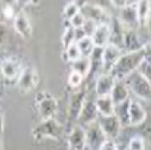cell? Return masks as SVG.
Here are the masks:
<instances>
[{"instance_id":"cell-1","label":"cell","mask_w":151,"mask_h":150,"mask_svg":"<svg viewBox=\"0 0 151 150\" xmlns=\"http://www.w3.org/2000/svg\"><path fill=\"white\" fill-rule=\"evenodd\" d=\"M145 60L144 49L136 52H124L114 64L110 74L116 80H125L129 75L138 69L139 65Z\"/></svg>"},{"instance_id":"cell-2","label":"cell","mask_w":151,"mask_h":150,"mask_svg":"<svg viewBox=\"0 0 151 150\" xmlns=\"http://www.w3.org/2000/svg\"><path fill=\"white\" fill-rule=\"evenodd\" d=\"M62 135H63V126L54 118L41 120L40 123H38L32 131V136L36 141H41L44 138L58 141L62 137Z\"/></svg>"},{"instance_id":"cell-3","label":"cell","mask_w":151,"mask_h":150,"mask_svg":"<svg viewBox=\"0 0 151 150\" xmlns=\"http://www.w3.org/2000/svg\"><path fill=\"white\" fill-rule=\"evenodd\" d=\"M125 84L127 85L129 90L135 96L142 100H151V85L137 70L129 75L124 80Z\"/></svg>"},{"instance_id":"cell-4","label":"cell","mask_w":151,"mask_h":150,"mask_svg":"<svg viewBox=\"0 0 151 150\" xmlns=\"http://www.w3.org/2000/svg\"><path fill=\"white\" fill-rule=\"evenodd\" d=\"M84 131L86 148H88L90 150H99L101 145L108 139L97 121L84 126Z\"/></svg>"},{"instance_id":"cell-5","label":"cell","mask_w":151,"mask_h":150,"mask_svg":"<svg viewBox=\"0 0 151 150\" xmlns=\"http://www.w3.org/2000/svg\"><path fill=\"white\" fill-rule=\"evenodd\" d=\"M36 102L38 104V111L41 117V120L54 118V115L57 111V102L53 96L44 92H40L37 94Z\"/></svg>"},{"instance_id":"cell-6","label":"cell","mask_w":151,"mask_h":150,"mask_svg":"<svg viewBox=\"0 0 151 150\" xmlns=\"http://www.w3.org/2000/svg\"><path fill=\"white\" fill-rule=\"evenodd\" d=\"M97 122L108 139L114 141L119 136L121 128H122V125H121V123H120L119 119H118V117L116 115L108 117L98 116Z\"/></svg>"},{"instance_id":"cell-7","label":"cell","mask_w":151,"mask_h":150,"mask_svg":"<svg viewBox=\"0 0 151 150\" xmlns=\"http://www.w3.org/2000/svg\"><path fill=\"white\" fill-rule=\"evenodd\" d=\"M136 4H137V1H135V2H129V1L127 6L120 10L119 21L122 23V25L126 29H134V30H136V28L140 26L139 25Z\"/></svg>"},{"instance_id":"cell-8","label":"cell","mask_w":151,"mask_h":150,"mask_svg":"<svg viewBox=\"0 0 151 150\" xmlns=\"http://www.w3.org/2000/svg\"><path fill=\"white\" fill-rule=\"evenodd\" d=\"M123 54V51L112 43H108L106 47L103 48L101 54V69L104 74H109L112 67L114 66L120 56Z\"/></svg>"},{"instance_id":"cell-9","label":"cell","mask_w":151,"mask_h":150,"mask_svg":"<svg viewBox=\"0 0 151 150\" xmlns=\"http://www.w3.org/2000/svg\"><path fill=\"white\" fill-rule=\"evenodd\" d=\"M80 12L84 15L85 19H93L97 24H110L109 21H111V19H109L106 11L99 6L84 2L83 6H81Z\"/></svg>"},{"instance_id":"cell-10","label":"cell","mask_w":151,"mask_h":150,"mask_svg":"<svg viewBox=\"0 0 151 150\" xmlns=\"http://www.w3.org/2000/svg\"><path fill=\"white\" fill-rule=\"evenodd\" d=\"M97 119L98 112L97 109H96V106H95V100L88 98V96H86V100H85L84 104L82 106V109L80 111V113H79L77 121L79 122V125L84 128L86 125L96 122Z\"/></svg>"},{"instance_id":"cell-11","label":"cell","mask_w":151,"mask_h":150,"mask_svg":"<svg viewBox=\"0 0 151 150\" xmlns=\"http://www.w3.org/2000/svg\"><path fill=\"white\" fill-rule=\"evenodd\" d=\"M38 80L39 79L35 69L32 67L23 68L21 75L17 78V88L19 89V91L27 93L36 88V85L38 84Z\"/></svg>"},{"instance_id":"cell-12","label":"cell","mask_w":151,"mask_h":150,"mask_svg":"<svg viewBox=\"0 0 151 150\" xmlns=\"http://www.w3.org/2000/svg\"><path fill=\"white\" fill-rule=\"evenodd\" d=\"M0 70L6 79L15 80L21 75L23 67L19 60H16L14 57H8L0 63Z\"/></svg>"},{"instance_id":"cell-13","label":"cell","mask_w":151,"mask_h":150,"mask_svg":"<svg viewBox=\"0 0 151 150\" xmlns=\"http://www.w3.org/2000/svg\"><path fill=\"white\" fill-rule=\"evenodd\" d=\"M13 26L17 34L22 38L28 40L32 36V27L28 16L23 11L16 13L15 17L13 19Z\"/></svg>"},{"instance_id":"cell-14","label":"cell","mask_w":151,"mask_h":150,"mask_svg":"<svg viewBox=\"0 0 151 150\" xmlns=\"http://www.w3.org/2000/svg\"><path fill=\"white\" fill-rule=\"evenodd\" d=\"M86 139H85L84 128L81 125L73 126L68 136V150H85Z\"/></svg>"},{"instance_id":"cell-15","label":"cell","mask_w":151,"mask_h":150,"mask_svg":"<svg viewBox=\"0 0 151 150\" xmlns=\"http://www.w3.org/2000/svg\"><path fill=\"white\" fill-rule=\"evenodd\" d=\"M145 43L142 41L137 31L134 29H125L123 38V50L125 52H136L144 49Z\"/></svg>"},{"instance_id":"cell-16","label":"cell","mask_w":151,"mask_h":150,"mask_svg":"<svg viewBox=\"0 0 151 150\" xmlns=\"http://www.w3.org/2000/svg\"><path fill=\"white\" fill-rule=\"evenodd\" d=\"M147 118V112L142 104L137 100H129V123L132 126H137L144 123Z\"/></svg>"},{"instance_id":"cell-17","label":"cell","mask_w":151,"mask_h":150,"mask_svg":"<svg viewBox=\"0 0 151 150\" xmlns=\"http://www.w3.org/2000/svg\"><path fill=\"white\" fill-rule=\"evenodd\" d=\"M116 79L110 74H101L97 77L95 82V94L96 96H107L110 95Z\"/></svg>"},{"instance_id":"cell-18","label":"cell","mask_w":151,"mask_h":150,"mask_svg":"<svg viewBox=\"0 0 151 150\" xmlns=\"http://www.w3.org/2000/svg\"><path fill=\"white\" fill-rule=\"evenodd\" d=\"M110 97L112 100L114 106L121 105L129 100V90L125 84L124 80H116L112 91L110 93Z\"/></svg>"},{"instance_id":"cell-19","label":"cell","mask_w":151,"mask_h":150,"mask_svg":"<svg viewBox=\"0 0 151 150\" xmlns=\"http://www.w3.org/2000/svg\"><path fill=\"white\" fill-rule=\"evenodd\" d=\"M86 100V93L84 90L77 91L70 96L69 100V118L71 120H78L79 113Z\"/></svg>"},{"instance_id":"cell-20","label":"cell","mask_w":151,"mask_h":150,"mask_svg":"<svg viewBox=\"0 0 151 150\" xmlns=\"http://www.w3.org/2000/svg\"><path fill=\"white\" fill-rule=\"evenodd\" d=\"M110 24H98L94 34L92 36V41L95 48L106 47L110 40Z\"/></svg>"},{"instance_id":"cell-21","label":"cell","mask_w":151,"mask_h":150,"mask_svg":"<svg viewBox=\"0 0 151 150\" xmlns=\"http://www.w3.org/2000/svg\"><path fill=\"white\" fill-rule=\"evenodd\" d=\"M95 106L97 109L98 116L108 117L114 115V104L111 100L110 95L107 96H96L95 98Z\"/></svg>"},{"instance_id":"cell-22","label":"cell","mask_w":151,"mask_h":150,"mask_svg":"<svg viewBox=\"0 0 151 150\" xmlns=\"http://www.w3.org/2000/svg\"><path fill=\"white\" fill-rule=\"evenodd\" d=\"M91 60L90 57H83L82 56L81 58H79L78 61L71 63V68H73V71L78 72L80 75L85 78L90 75L91 72Z\"/></svg>"},{"instance_id":"cell-23","label":"cell","mask_w":151,"mask_h":150,"mask_svg":"<svg viewBox=\"0 0 151 150\" xmlns=\"http://www.w3.org/2000/svg\"><path fill=\"white\" fill-rule=\"evenodd\" d=\"M129 100H126L125 103L121 104V105H118L114 108V115L118 117L120 123L122 126H127L129 125Z\"/></svg>"},{"instance_id":"cell-24","label":"cell","mask_w":151,"mask_h":150,"mask_svg":"<svg viewBox=\"0 0 151 150\" xmlns=\"http://www.w3.org/2000/svg\"><path fill=\"white\" fill-rule=\"evenodd\" d=\"M76 43L78 44L79 50H80L81 55L83 57H90L95 49V45L93 43V41H92L91 37H84L83 39H81V40L76 42Z\"/></svg>"},{"instance_id":"cell-25","label":"cell","mask_w":151,"mask_h":150,"mask_svg":"<svg viewBox=\"0 0 151 150\" xmlns=\"http://www.w3.org/2000/svg\"><path fill=\"white\" fill-rule=\"evenodd\" d=\"M136 9H137V14H138L139 25H144L149 13L151 12V2H149V1H137Z\"/></svg>"},{"instance_id":"cell-26","label":"cell","mask_w":151,"mask_h":150,"mask_svg":"<svg viewBox=\"0 0 151 150\" xmlns=\"http://www.w3.org/2000/svg\"><path fill=\"white\" fill-rule=\"evenodd\" d=\"M80 9H81L80 4L77 1H73V2L67 3L66 6H65V8H64V12H63L64 19L69 22L73 16L77 15L78 13H80Z\"/></svg>"},{"instance_id":"cell-27","label":"cell","mask_w":151,"mask_h":150,"mask_svg":"<svg viewBox=\"0 0 151 150\" xmlns=\"http://www.w3.org/2000/svg\"><path fill=\"white\" fill-rule=\"evenodd\" d=\"M65 56H66V60L70 63H73L76 61H78L79 58H81L82 55L80 50H79L78 44L75 42V43L70 44L68 48H66L65 49Z\"/></svg>"},{"instance_id":"cell-28","label":"cell","mask_w":151,"mask_h":150,"mask_svg":"<svg viewBox=\"0 0 151 150\" xmlns=\"http://www.w3.org/2000/svg\"><path fill=\"white\" fill-rule=\"evenodd\" d=\"M75 42V28H73L71 26H67L63 36H62V43H63L64 50Z\"/></svg>"},{"instance_id":"cell-29","label":"cell","mask_w":151,"mask_h":150,"mask_svg":"<svg viewBox=\"0 0 151 150\" xmlns=\"http://www.w3.org/2000/svg\"><path fill=\"white\" fill-rule=\"evenodd\" d=\"M137 71H138L151 85V63L146 62V61L144 60L142 64L139 65Z\"/></svg>"},{"instance_id":"cell-30","label":"cell","mask_w":151,"mask_h":150,"mask_svg":"<svg viewBox=\"0 0 151 150\" xmlns=\"http://www.w3.org/2000/svg\"><path fill=\"white\" fill-rule=\"evenodd\" d=\"M145 149V143L142 136H134L129 141L127 150H144Z\"/></svg>"},{"instance_id":"cell-31","label":"cell","mask_w":151,"mask_h":150,"mask_svg":"<svg viewBox=\"0 0 151 150\" xmlns=\"http://www.w3.org/2000/svg\"><path fill=\"white\" fill-rule=\"evenodd\" d=\"M83 77H82L80 74L71 70V72L68 76V84L71 87V88H79L81 85L82 81H83Z\"/></svg>"},{"instance_id":"cell-32","label":"cell","mask_w":151,"mask_h":150,"mask_svg":"<svg viewBox=\"0 0 151 150\" xmlns=\"http://www.w3.org/2000/svg\"><path fill=\"white\" fill-rule=\"evenodd\" d=\"M97 23L94 22L93 19H85V22L82 26V29L84 30L85 32V36L86 37H92L93 34H94L95 29L97 27Z\"/></svg>"},{"instance_id":"cell-33","label":"cell","mask_w":151,"mask_h":150,"mask_svg":"<svg viewBox=\"0 0 151 150\" xmlns=\"http://www.w3.org/2000/svg\"><path fill=\"white\" fill-rule=\"evenodd\" d=\"M84 22H85L84 15L80 12V13H78L77 15L73 16L68 23H69V26H71L73 28L76 29V28H81L82 26H83V24H84Z\"/></svg>"},{"instance_id":"cell-34","label":"cell","mask_w":151,"mask_h":150,"mask_svg":"<svg viewBox=\"0 0 151 150\" xmlns=\"http://www.w3.org/2000/svg\"><path fill=\"white\" fill-rule=\"evenodd\" d=\"M8 37H9V29L6 24L0 23V45L8 40Z\"/></svg>"},{"instance_id":"cell-35","label":"cell","mask_w":151,"mask_h":150,"mask_svg":"<svg viewBox=\"0 0 151 150\" xmlns=\"http://www.w3.org/2000/svg\"><path fill=\"white\" fill-rule=\"evenodd\" d=\"M2 13L6 19H14L16 15V13H15V11H14V9H13V6H10V4H6V6H3Z\"/></svg>"},{"instance_id":"cell-36","label":"cell","mask_w":151,"mask_h":150,"mask_svg":"<svg viewBox=\"0 0 151 150\" xmlns=\"http://www.w3.org/2000/svg\"><path fill=\"white\" fill-rule=\"evenodd\" d=\"M99 150H118V146H116V141L112 139H107L104 144L101 145V147Z\"/></svg>"},{"instance_id":"cell-37","label":"cell","mask_w":151,"mask_h":150,"mask_svg":"<svg viewBox=\"0 0 151 150\" xmlns=\"http://www.w3.org/2000/svg\"><path fill=\"white\" fill-rule=\"evenodd\" d=\"M84 37H86V36H85V32H84V30L82 29V27L81 28H76L75 29V40H76V42L80 41Z\"/></svg>"},{"instance_id":"cell-38","label":"cell","mask_w":151,"mask_h":150,"mask_svg":"<svg viewBox=\"0 0 151 150\" xmlns=\"http://www.w3.org/2000/svg\"><path fill=\"white\" fill-rule=\"evenodd\" d=\"M144 52H145V61L148 63H151V43L145 44Z\"/></svg>"},{"instance_id":"cell-39","label":"cell","mask_w":151,"mask_h":150,"mask_svg":"<svg viewBox=\"0 0 151 150\" xmlns=\"http://www.w3.org/2000/svg\"><path fill=\"white\" fill-rule=\"evenodd\" d=\"M127 3H129V1H111V4L113 6H116V9H120V10L127 6Z\"/></svg>"},{"instance_id":"cell-40","label":"cell","mask_w":151,"mask_h":150,"mask_svg":"<svg viewBox=\"0 0 151 150\" xmlns=\"http://www.w3.org/2000/svg\"><path fill=\"white\" fill-rule=\"evenodd\" d=\"M3 130H4V117L2 111H0V136L2 135Z\"/></svg>"},{"instance_id":"cell-41","label":"cell","mask_w":151,"mask_h":150,"mask_svg":"<svg viewBox=\"0 0 151 150\" xmlns=\"http://www.w3.org/2000/svg\"><path fill=\"white\" fill-rule=\"evenodd\" d=\"M145 25L147 26V28H148L149 32H150V34H151V12L149 13L148 17H147V19H146Z\"/></svg>"},{"instance_id":"cell-42","label":"cell","mask_w":151,"mask_h":150,"mask_svg":"<svg viewBox=\"0 0 151 150\" xmlns=\"http://www.w3.org/2000/svg\"><path fill=\"white\" fill-rule=\"evenodd\" d=\"M0 150H3V141H2L1 136H0Z\"/></svg>"}]
</instances>
